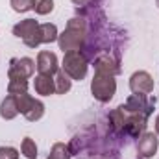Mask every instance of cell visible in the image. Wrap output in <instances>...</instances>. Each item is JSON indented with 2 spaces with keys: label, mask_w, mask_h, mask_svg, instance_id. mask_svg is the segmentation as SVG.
<instances>
[{
  "label": "cell",
  "mask_w": 159,
  "mask_h": 159,
  "mask_svg": "<svg viewBox=\"0 0 159 159\" xmlns=\"http://www.w3.org/2000/svg\"><path fill=\"white\" fill-rule=\"evenodd\" d=\"M17 106H19V113L28 120V122H37L44 115V104L34 98L32 94L24 93V94H17Z\"/></svg>",
  "instance_id": "cell-5"
},
{
  "label": "cell",
  "mask_w": 159,
  "mask_h": 159,
  "mask_svg": "<svg viewBox=\"0 0 159 159\" xmlns=\"http://www.w3.org/2000/svg\"><path fill=\"white\" fill-rule=\"evenodd\" d=\"M93 0H72V4H76V6H87V4H91Z\"/></svg>",
  "instance_id": "cell-21"
},
{
  "label": "cell",
  "mask_w": 159,
  "mask_h": 159,
  "mask_svg": "<svg viewBox=\"0 0 159 159\" xmlns=\"http://www.w3.org/2000/svg\"><path fill=\"white\" fill-rule=\"evenodd\" d=\"M94 72L98 74H109V76H117L120 72L119 59H115L109 54H102L94 59Z\"/></svg>",
  "instance_id": "cell-10"
},
{
  "label": "cell",
  "mask_w": 159,
  "mask_h": 159,
  "mask_svg": "<svg viewBox=\"0 0 159 159\" xmlns=\"http://www.w3.org/2000/svg\"><path fill=\"white\" fill-rule=\"evenodd\" d=\"M35 61L32 57H11L7 67V76H19V78H32L35 74Z\"/></svg>",
  "instance_id": "cell-7"
},
{
  "label": "cell",
  "mask_w": 159,
  "mask_h": 159,
  "mask_svg": "<svg viewBox=\"0 0 159 159\" xmlns=\"http://www.w3.org/2000/svg\"><path fill=\"white\" fill-rule=\"evenodd\" d=\"M156 4H157V7H159V0H156Z\"/></svg>",
  "instance_id": "cell-23"
},
{
  "label": "cell",
  "mask_w": 159,
  "mask_h": 159,
  "mask_svg": "<svg viewBox=\"0 0 159 159\" xmlns=\"http://www.w3.org/2000/svg\"><path fill=\"white\" fill-rule=\"evenodd\" d=\"M20 154L26 159H37V144L32 137H24L20 143Z\"/></svg>",
  "instance_id": "cell-17"
},
{
  "label": "cell",
  "mask_w": 159,
  "mask_h": 159,
  "mask_svg": "<svg viewBox=\"0 0 159 159\" xmlns=\"http://www.w3.org/2000/svg\"><path fill=\"white\" fill-rule=\"evenodd\" d=\"M154 85L156 81L146 70H135L129 76V91L133 94H150L154 91Z\"/></svg>",
  "instance_id": "cell-8"
},
{
  "label": "cell",
  "mask_w": 159,
  "mask_h": 159,
  "mask_svg": "<svg viewBox=\"0 0 159 159\" xmlns=\"http://www.w3.org/2000/svg\"><path fill=\"white\" fill-rule=\"evenodd\" d=\"M156 133H157V137H159V115L156 117Z\"/></svg>",
  "instance_id": "cell-22"
},
{
  "label": "cell",
  "mask_w": 159,
  "mask_h": 159,
  "mask_svg": "<svg viewBox=\"0 0 159 159\" xmlns=\"http://www.w3.org/2000/svg\"><path fill=\"white\" fill-rule=\"evenodd\" d=\"M34 87H35V93L41 96H50L56 93V81L54 76H46V74H37L34 80Z\"/></svg>",
  "instance_id": "cell-11"
},
{
  "label": "cell",
  "mask_w": 159,
  "mask_h": 159,
  "mask_svg": "<svg viewBox=\"0 0 159 159\" xmlns=\"http://www.w3.org/2000/svg\"><path fill=\"white\" fill-rule=\"evenodd\" d=\"M59 69H61L70 80L81 81V80H85V76H87L89 61H87V57H85V54H83L81 50H76V52H65Z\"/></svg>",
  "instance_id": "cell-2"
},
{
  "label": "cell",
  "mask_w": 159,
  "mask_h": 159,
  "mask_svg": "<svg viewBox=\"0 0 159 159\" xmlns=\"http://www.w3.org/2000/svg\"><path fill=\"white\" fill-rule=\"evenodd\" d=\"M159 148V137L154 131H144L137 139V156L139 159H152L157 154Z\"/></svg>",
  "instance_id": "cell-6"
},
{
  "label": "cell",
  "mask_w": 159,
  "mask_h": 159,
  "mask_svg": "<svg viewBox=\"0 0 159 159\" xmlns=\"http://www.w3.org/2000/svg\"><path fill=\"white\" fill-rule=\"evenodd\" d=\"M19 150L13 146H0V159H19Z\"/></svg>",
  "instance_id": "cell-20"
},
{
  "label": "cell",
  "mask_w": 159,
  "mask_h": 159,
  "mask_svg": "<svg viewBox=\"0 0 159 159\" xmlns=\"http://www.w3.org/2000/svg\"><path fill=\"white\" fill-rule=\"evenodd\" d=\"M70 157H72L70 148L65 143H56V144H52L50 154H48L46 159H70Z\"/></svg>",
  "instance_id": "cell-16"
},
{
  "label": "cell",
  "mask_w": 159,
  "mask_h": 159,
  "mask_svg": "<svg viewBox=\"0 0 159 159\" xmlns=\"http://www.w3.org/2000/svg\"><path fill=\"white\" fill-rule=\"evenodd\" d=\"M9 6L15 13H26L34 9V0H9Z\"/></svg>",
  "instance_id": "cell-19"
},
{
  "label": "cell",
  "mask_w": 159,
  "mask_h": 159,
  "mask_svg": "<svg viewBox=\"0 0 159 159\" xmlns=\"http://www.w3.org/2000/svg\"><path fill=\"white\" fill-rule=\"evenodd\" d=\"M19 115V106H17V98L13 94H7L2 104H0V117L4 120H13Z\"/></svg>",
  "instance_id": "cell-12"
},
{
  "label": "cell",
  "mask_w": 159,
  "mask_h": 159,
  "mask_svg": "<svg viewBox=\"0 0 159 159\" xmlns=\"http://www.w3.org/2000/svg\"><path fill=\"white\" fill-rule=\"evenodd\" d=\"M34 11L37 15H48L54 11V0H34Z\"/></svg>",
  "instance_id": "cell-18"
},
{
  "label": "cell",
  "mask_w": 159,
  "mask_h": 159,
  "mask_svg": "<svg viewBox=\"0 0 159 159\" xmlns=\"http://www.w3.org/2000/svg\"><path fill=\"white\" fill-rule=\"evenodd\" d=\"M28 87H30V83L26 78L7 76V94H13V96L24 94V93H28Z\"/></svg>",
  "instance_id": "cell-13"
},
{
  "label": "cell",
  "mask_w": 159,
  "mask_h": 159,
  "mask_svg": "<svg viewBox=\"0 0 159 159\" xmlns=\"http://www.w3.org/2000/svg\"><path fill=\"white\" fill-rule=\"evenodd\" d=\"M85 37H87V22H85V19L72 17V19H69L67 28L59 34L57 46H59V50H63V54L65 52L83 50Z\"/></svg>",
  "instance_id": "cell-1"
},
{
  "label": "cell",
  "mask_w": 159,
  "mask_h": 159,
  "mask_svg": "<svg viewBox=\"0 0 159 159\" xmlns=\"http://www.w3.org/2000/svg\"><path fill=\"white\" fill-rule=\"evenodd\" d=\"M37 72L39 74H46V76H54L59 70V59L54 52L50 50H41L37 54V61H35Z\"/></svg>",
  "instance_id": "cell-9"
},
{
  "label": "cell",
  "mask_w": 159,
  "mask_h": 159,
  "mask_svg": "<svg viewBox=\"0 0 159 159\" xmlns=\"http://www.w3.org/2000/svg\"><path fill=\"white\" fill-rule=\"evenodd\" d=\"M54 81H56V93L57 94H67L72 89V80L69 78L61 69L54 74Z\"/></svg>",
  "instance_id": "cell-15"
},
{
  "label": "cell",
  "mask_w": 159,
  "mask_h": 159,
  "mask_svg": "<svg viewBox=\"0 0 159 159\" xmlns=\"http://www.w3.org/2000/svg\"><path fill=\"white\" fill-rule=\"evenodd\" d=\"M115 93H117V80H115V76L94 72V76L91 80V94L94 96V100H98L100 104H107V102L113 100Z\"/></svg>",
  "instance_id": "cell-3"
},
{
  "label": "cell",
  "mask_w": 159,
  "mask_h": 159,
  "mask_svg": "<svg viewBox=\"0 0 159 159\" xmlns=\"http://www.w3.org/2000/svg\"><path fill=\"white\" fill-rule=\"evenodd\" d=\"M59 37V32H57V26L52 24V22H43L39 26V39L41 44H50L54 41H57Z\"/></svg>",
  "instance_id": "cell-14"
},
{
  "label": "cell",
  "mask_w": 159,
  "mask_h": 159,
  "mask_svg": "<svg viewBox=\"0 0 159 159\" xmlns=\"http://www.w3.org/2000/svg\"><path fill=\"white\" fill-rule=\"evenodd\" d=\"M39 22L35 19H24L20 22H17L13 26V35L17 39H20L28 48H37L41 46V39H39Z\"/></svg>",
  "instance_id": "cell-4"
}]
</instances>
